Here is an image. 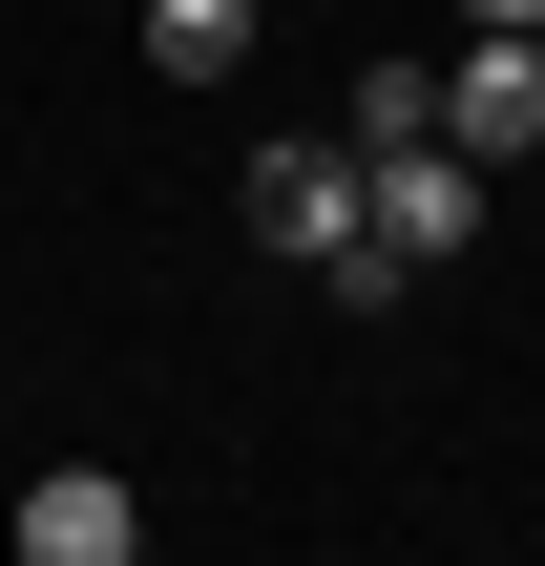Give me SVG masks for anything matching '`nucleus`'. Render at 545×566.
I'll return each mask as SVG.
<instances>
[{"label": "nucleus", "instance_id": "nucleus-2", "mask_svg": "<svg viewBox=\"0 0 545 566\" xmlns=\"http://www.w3.org/2000/svg\"><path fill=\"white\" fill-rule=\"evenodd\" d=\"M441 147H483V168L545 147V42H525V21H462V63H441Z\"/></svg>", "mask_w": 545, "mask_h": 566}, {"label": "nucleus", "instance_id": "nucleus-4", "mask_svg": "<svg viewBox=\"0 0 545 566\" xmlns=\"http://www.w3.org/2000/svg\"><path fill=\"white\" fill-rule=\"evenodd\" d=\"M0 525H21V566H126V546H147V504H126L105 462H42V483H21Z\"/></svg>", "mask_w": 545, "mask_h": 566}, {"label": "nucleus", "instance_id": "nucleus-3", "mask_svg": "<svg viewBox=\"0 0 545 566\" xmlns=\"http://www.w3.org/2000/svg\"><path fill=\"white\" fill-rule=\"evenodd\" d=\"M378 210H357V147H252V252H294V273H336Z\"/></svg>", "mask_w": 545, "mask_h": 566}, {"label": "nucleus", "instance_id": "nucleus-1", "mask_svg": "<svg viewBox=\"0 0 545 566\" xmlns=\"http://www.w3.org/2000/svg\"><path fill=\"white\" fill-rule=\"evenodd\" d=\"M357 210H378V252H399V273H441V252H483V147L399 126V147H357Z\"/></svg>", "mask_w": 545, "mask_h": 566}, {"label": "nucleus", "instance_id": "nucleus-8", "mask_svg": "<svg viewBox=\"0 0 545 566\" xmlns=\"http://www.w3.org/2000/svg\"><path fill=\"white\" fill-rule=\"evenodd\" d=\"M525 42H545V21H525Z\"/></svg>", "mask_w": 545, "mask_h": 566}, {"label": "nucleus", "instance_id": "nucleus-6", "mask_svg": "<svg viewBox=\"0 0 545 566\" xmlns=\"http://www.w3.org/2000/svg\"><path fill=\"white\" fill-rule=\"evenodd\" d=\"M399 126H441V63H420V42L357 63V126H336V147H399Z\"/></svg>", "mask_w": 545, "mask_h": 566}, {"label": "nucleus", "instance_id": "nucleus-5", "mask_svg": "<svg viewBox=\"0 0 545 566\" xmlns=\"http://www.w3.org/2000/svg\"><path fill=\"white\" fill-rule=\"evenodd\" d=\"M252 63V0H147V84H231Z\"/></svg>", "mask_w": 545, "mask_h": 566}, {"label": "nucleus", "instance_id": "nucleus-7", "mask_svg": "<svg viewBox=\"0 0 545 566\" xmlns=\"http://www.w3.org/2000/svg\"><path fill=\"white\" fill-rule=\"evenodd\" d=\"M462 21H545V0H462Z\"/></svg>", "mask_w": 545, "mask_h": 566}]
</instances>
